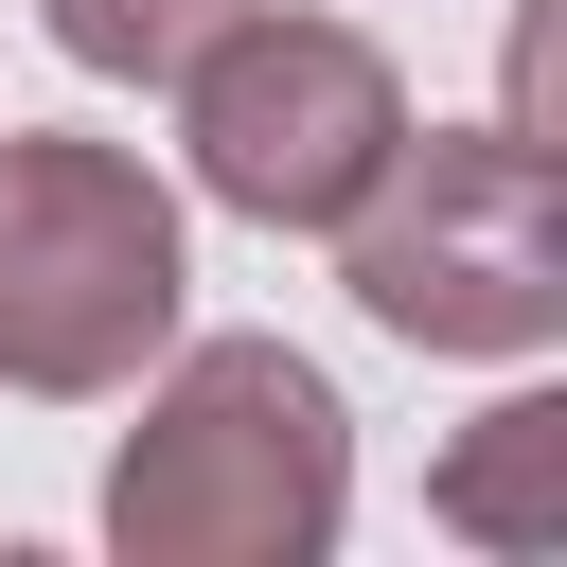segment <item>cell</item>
<instances>
[{
  "mask_svg": "<svg viewBox=\"0 0 567 567\" xmlns=\"http://www.w3.org/2000/svg\"><path fill=\"white\" fill-rule=\"evenodd\" d=\"M354 514V408L284 337H159L142 425L106 461V549L124 567H319Z\"/></svg>",
  "mask_w": 567,
  "mask_h": 567,
  "instance_id": "6da1fadb",
  "label": "cell"
},
{
  "mask_svg": "<svg viewBox=\"0 0 567 567\" xmlns=\"http://www.w3.org/2000/svg\"><path fill=\"white\" fill-rule=\"evenodd\" d=\"M337 284L408 354H549L567 337V177L514 124H408L337 213Z\"/></svg>",
  "mask_w": 567,
  "mask_h": 567,
  "instance_id": "7a4b0ae2",
  "label": "cell"
},
{
  "mask_svg": "<svg viewBox=\"0 0 567 567\" xmlns=\"http://www.w3.org/2000/svg\"><path fill=\"white\" fill-rule=\"evenodd\" d=\"M177 301H195L177 195L89 124H0V390L106 408V390H142Z\"/></svg>",
  "mask_w": 567,
  "mask_h": 567,
  "instance_id": "3957f363",
  "label": "cell"
},
{
  "mask_svg": "<svg viewBox=\"0 0 567 567\" xmlns=\"http://www.w3.org/2000/svg\"><path fill=\"white\" fill-rule=\"evenodd\" d=\"M177 142H195V195L248 213V230H337L390 142H408V71L354 35V18H230L195 71H177Z\"/></svg>",
  "mask_w": 567,
  "mask_h": 567,
  "instance_id": "277c9868",
  "label": "cell"
},
{
  "mask_svg": "<svg viewBox=\"0 0 567 567\" xmlns=\"http://www.w3.org/2000/svg\"><path fill=\"white\" fill-rule=\"evenodd\" d=\"M425 514H443L461 549H567V390L478 408V425L425 461Z\"/></svg>",
  "mask_w": 567,
  "mask_h": 567,
  "instance_id": "5b68a950",
  "label": "cell"
},
{
  "mask_svg": "<svg viewBox=\"0 0 567 567\" xmlns=\"http://www.w3.org/2000/svg\"><path fill=\"white\" fill-rule=\"evenodd\" d=\"M35 18H53V53H71V71H106V89H177L248 0H35Z\"/></svg>",
  "mask_w": 567,
  "mask_h": 567,
  "instance_id": "8992f818",
  "label": "cell"
}]
</instances>
